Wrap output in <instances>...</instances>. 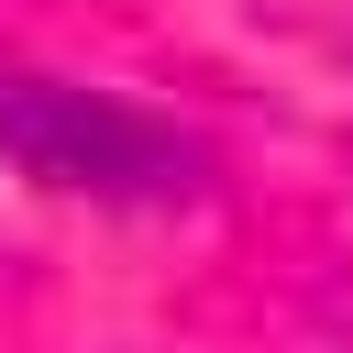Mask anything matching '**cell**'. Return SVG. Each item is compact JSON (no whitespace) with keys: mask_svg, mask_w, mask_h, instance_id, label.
Listing matches in <instances>:
<instances>
[{"mask_svg":"<svg viewBox=\"0 0 353 353\" xmlns=\"http://www.w3.org/2000/svg\"><path fill=\"white\" fill-rule=\"evenodd\" d=\"M0 154L66 199H110V210H176L210 188V143L110 99V88H77V77H33V66H0Z\"/></svg>","mask_w":353,"mask_h":353,"instance_id":"obj_1","label":"cell"}]
</instances>
